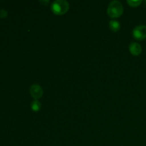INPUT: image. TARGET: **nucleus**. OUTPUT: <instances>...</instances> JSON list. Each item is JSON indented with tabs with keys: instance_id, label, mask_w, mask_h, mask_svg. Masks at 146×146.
<instances>
[{
	"instance_id": "9",
	"label": "nucleus",
	"mask_w": 146,
	"mask_h": 146,
	"mask_svg": "<svg viewBox=\"0 0 146 146\" xmlns=\"http://www.w3.org/2000/svg\"><path fill=\"white\" fill-rule=\"evenodd\" d=\"M7 11L4 9H1L0 10V17L1 18H7Z\"/></svg>"
},
{
	"instance_id": "4",
	"label": "nucleus",
	"mask_w": 146,
	"mask_h": 146,
	"mask_svg": "<svg viewBox=\"0 0 146 146\" xmlns=\"http://www.w3.org/2000/svg\"><path fill=\"white\" fill-rule=\"evenodd\" d=\"M30 94L31 96L35 100H38L42 97L44 91H43L42 88L38 84H34L30 87Z\"/></svg>"
},
{
	"instance_id": "7",
	"label": "nucleus",
	"mask_w": 146,
	"mask_h": 146,
	"mask_svg": "<svg viewBox=\"0 0 146 146\" xmlns=\"http://www.w3.org/2000/svg\"><path fill=\"white\" fill-rule=\"evenodd\" d=\"M31 110H32L33 111H36V112H37V111H40V109H41V104L38 100H35V101L31 102Z\"/></svg>"
},
{
	"instance_id": "2",
	"label": "nucleus",
	"mask_w": 146,
	"mask_h": 146,
	"mask_svg": "<svg viewBox=\"0 0 146 146\" xmlns=\"http://www.w3.org/2000/svg\"><path fill=\"white\" fill-rule=\"evenodd\" d=\"M123 12V7L120 1H113L108 5L107 13L111 18H118L122 15Z\"/></svg>"
},
{
	"instance_id": "8",
	"label": "nucleus",
	"mask_w": 146,
	"mask_h": 146,
	"mask_svg": "<svg viewBox=\"0 0 146 146\" xmlns=\"http://www.w3.org/2000/svg\"><path fill=\"white\" fill-rule=\"evenodd\" d=\"M127 3L132 7H137L142 3V0H128Z\"/></svg>"
},
{
	"instance_id": "3",
	"label": "nucleus",
	"mask_w": 146,
	"mask_h": 146,
	"mask_svg": "<svg viewBox=\"0 0 146 146\" xmlns=\"http://www.w3.org/2000/svg\"><path fill=\"white\" fill-rule=\"evenodd\" d=\"M133 36L135 39L139 41L145 39L146 38V26L139 25L135 27L133 31Z\"/></svg>"
},
{
	"instance_id": "1",
	"label": "nucleus",
	"mask_w": 146,
	"mask_h": 146,
	"mask_svg": "<svg viewBox=\"0 0 146 146\" xmlns=\"http://www.w3.org/2000/svg\"><path fill=\"white\" fill-rule=\"evenodd\" d=\"M51 9L56 15H63L69 9V4L65 0H56L51 4Z\"/></svg>"
},
{
	"instance_id": "10",
	"label": "nucleus",
	"mask_w": 146,
	"mask_h": 146,
	"mask_svg": "<svg viewBox=\"0 0 146 146\" xmlns=\"http://www.w3.org/2000/svg\"><path fill=\"white\" fill-rule=\"evenodd\" d=\"M40 2H41V4H43V5H45L46 6L47 4H48V2H49V1H48V0H47V1H40Z\"/></svg>"
},
{
	"instance_id": "5",
	"label": "nucleus",
	"mask_w": 146,
	"mask_h": 146,
	"mask_svg": "<svg viewBox=\"0 0 146 146\" xmlns=\"http://www.w3.org/2000/svg\"><path fill=\"white\" fill-rule=\"evenodd\" d=\"M129 51L133 56H138L142 52V47L138 43L133 42L130 44Z\"/></svg>"
},
{
	"instance_id": "6",
	"label": "nucleus",
	"mask_w": 146,
	"mask_h": 146,
	"mask_svg": "<svg viewBox=\"0 0 146 146\" xmlns=\"http://www.w3.org/2000/svg\"><path fill=\"white\" fill-rule=\"evenodd\" d=\"M109 27L111 31L116 32V31H119L120 29H121V24L118 21H115V20H111L109 22Z\"/></svg>"
}]
</instances>
